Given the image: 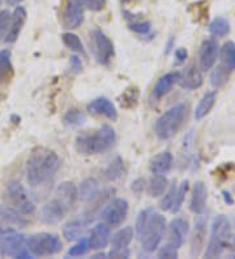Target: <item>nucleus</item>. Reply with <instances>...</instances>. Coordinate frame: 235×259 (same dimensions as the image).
<instances>
[{"mask_svg": "<svg viewBox=\"0 0 235 259\" xmlns=\"http://www.w3.org/2000/svg\"><path fill=\"white\" fill-rule=\"evenodd\" d=\"M93 258H94V259H98V258H107V254H106V253H98V254H94Z\"/></svg>", "mask_w": 235, "mask_h": 259, "instance_id": "obj_53", "label": "nucleus"}, {"mask_svg": "<svg viewBox=\"0 0 235 259\" xmlns=\"http://www.w3.org/2000/svg\"><path fill=\"white\" fill-rule=\"evenodd\" d=\"M222 195H223V200H225V203H227L229 205H232L234 204V199H232L231 194L229 193V191H222Z\"/></svg>", "mask_w": 235, "mask_h": 259, "instance_id": "obj_50", "label": "nucleus"}, {"mask_svg": "<svg viewBox=\"0 0 235 259\" xmlns=\"http://www.w3.org/2000/svg\"><path fill=\"white\" fill-rule=\"evenodd\" d=\"M89 48H90L94 59L102 66H109L110 62L113 60L114 54H115L113 41L98 28L90 32Z\"/></svg>", "mask_w": 235, "mask_h": 259, "instance_id": "obj_8", "label": "nucleus"}, {"mask_svg": "<svg viewBox=\"0 0 235 259\" xmlns=\"http://www.w3.org/2000/svg\"><path fill=\"white\" fill-rule=\"evenodd\" d=\"M187 191H188V181H183L182 184L179 185L178 189H176L175 200H174V204H172L171 209H170L172 213H178V212L180 211L183 203H184Z\"/></svg>", "mask_w": 235, "mask_h": 259, "instance_id": "obj_39", "label": "nucleus"}, {"mask_svg": "<svg viewBox=\"0 0 235 259\" xmlns=\"http://www.w3.org/2000/svg\"><path fill=\"white\" fill-rule=\"evenodd\" d=\"M57 199L66 209L72 208L78 200V187L73 182H62L57 187Z\"/></svg>", "mask_w": 235, "mask_h": 259, "instance_id": "obj_18", "label": "nucleus"}, {"mask_svg": "<svg viewBox=\"0 0 235 259\" xmlns=\"http://www.w3.org/2000/svg\"><path fill=\"white\" fill-rule=\"evenodd\" d=\"M217 95L214 91H210L207 92L203 96V98L200 100L199 105L196 106V110H195V118L198 120L203 119L204 117H207L208 114L210 113V110L213 109L214 104H216Z\"/></svg>", "mask_w": 235, "mask_h": 259, "instance_id": "obj_28", "label": "nucleus"}, {"mask_svg": "<svg viewBox=\"0 0 235 259\" xmlns=\"http://www.w3.org/2000/svg\"><path fill=\"white\" fill-rule=\"evenodd\" d=\"M88 111L94 115H101L110 120L118 119V110L115 105L106 97H98L88 104Z\"/></svg>", "mask_w": 235, "mask_h": 259, "instance_id": "obj_17", "label": "nucleus"}, {"mask_svg": "<svg viewBox=\"0 0 235 259\" xmlns=\"http://www.w3.org/2000/svg\"><path fill=\"white\" fill-rule=\"evenodd\" d=\"M219 57H221V64L226 67L229 71L235 70V44L234 42H226L219 49Z\"/></svg>", "mask_w": 235, "mask_h": 259, "instance_id": "obj_31", "label": "nucleus"}, {"mask_svg": "<svg viewBox=\"0 0 235 259\" xmlns=\"http://www.w3.org/2000/svg\"><path fill=\"white\" fill-rule=\"evenodd\" d=\"M88 225L89 224L82 216L80 219H73L63 227V236L66 237L67 241L80 240L81 237H84Z\"/></svg>", "mask_w": 235, "mask_h": 259, "instance_id": "obj_21", "label": "nucleus"}, {"mask_svg": "<svg viewBox=\"0 0 235 259\" xmlns=\"http://www.w3.org/2000/svg\"><path fill=\"white\" fill-rule=\"evenodd\" d=\"M205 227H207V219L204 218L203 213L199 215V220L195 225V231L191 238V256H199L205 246Z\"/></svg>", "mask_w": 235, "mask_h": 259, "instance_id": "obj_19", "label": "nucleus"}, {"mask_svg": "<svg viewBox=\"0 0 235 259\" xmlns=\"http://www.w3.org/2000/svg\"><path fill=\"white\" fill-rule=\"evenodd\" d=\"M166 218L153 211V213H152L149 220H148L147 225H145L144 231H143V233L138 237L141 240L143 249L147 253H154L160 247L161 242H162L163 237H165V233H166Z\"/></svg>", "mask_w": 235, "mask_h": 259, "instance_id": "obj_5", "label": "nucleus"}, {"mask_svg": "<svg viewBox=\"0 0 235 259\" xmlns=\"http://www.w3.org/2000/svg\"><path fill=\"white\" fill-rule=\"evenodd\" d=\"M135 237V229L132 227H124L114 234L110 243L113 247H128Z\"/></svg>", "mask_w": 235, "mask_h": 259, "instance_id": "obj_29", "label": "nucleus"}, {"mask_svg": "<svg viewBox=\"0 0 235 259\" xmlns=\"http://www.w3.org/2000/svg\"><path fill=\"white\" fill-rule=\"evenodd\" d=\"M86 122V117L81 110L78 109H71L63 117V123L68 128H78Z\"/></svg>", "mask_w": 235, "mask_h": 259, "instance_id": "obj_33", "label": "nucleus"}, {"mask_svg": "<svg viewBox=\"0 0 235 259\" xmlns=\"http://www.w3.org/2000/svg\"><path fill=\"white\" fill-rule=\"evenodd\" d=\"M131 256V251L128 247H113L110 250V253H107V258H129Z\"/></svg>", "mask_w": 235, "mask_h": 259, "instance_id": "obj_46", "label": "nucleus"}, {"mask_svg": "<svg viewBox=\"0 0 235 259\" xmlns=\"http://www.w3.org/2000/svg\"><path fill=\"white\" fill-rule=\"evenodd\" d=\"M85 10L93 11V12H100L106 7V0H82Z\"/></svg>", "mask_w": 235, "mask_h": 259, "instance_id": "obj_45", "label": "nucleus"}, {"mask_svg": "<svg viewBox=\"0 0 235 259\" xmlns=\"http://www.w3.org/2000/svg\"><path fill=\"white\" fill-rule=\"evenodd\" d=\"M116 140L115 131L111 126L105 124L93 134H81L75 140V148L78 153L85 156L100 155L109 151Z\"/></svg>", "mask_w": 235, "mask_h": 259, "instance_id": "obj_2", "label": "nucleus"}, {"mask_svg": "<svg viewBox=\"0 0 235 259\" xmlns=\"http://www.w3.org/2000/svg\"><path fill=\"white\" fill-rule=\"evenodd\" d=\"M145 185H147V181H145V178L140 177V178H137V180H135L133 182H132L131 189H132V191H133V193L141 194L143 191H144Z\"/></svg>", "mask_w": 235, "mask_h": 259, "instance_id": "obj_48", "label": "nucleus"}, {"mask_svg": "<svg viewBox=\"0 0 235 259\" xmlns=\"http://www.w3.org/2000/svg\"><path fill=\"white\" fill-rule=\"evenodd\" d=\"M175 57L176 60H178V63H184L188 58L187 50H185V49H178V50L175 51Z\"/></svg>", "mask_w": 235, "mask_h": 259, "instance_id": "obj_49", "label": "nucleus"}, {"mask_svg": "<svg viewBox=\"0 0 235 259\" xmlns=\"http://www.w3.org/2000/svg\"><path fill=\"white\" fill-rule=\"evenodd\" d=\"M90 250L89 246L88 238L81 237L80 240H77V243L73 245L72 247H69L67 256H71V258H78V256H84L88 254V251Z\"/></svg>", "mask_w": 235, "mask_h": 259, "instance_id": "obj_38", "label": "nucleus"}, {"mask_svg": "<svg viewBox=\"0 0 235 259\" xmlns=\"http://www.w3.org/2000/svg\"><path fill=\"white\" fill-rule=\"evenodd\" d=\"M111 240V228L106 223H100L89 233L88 242L91 250H104Z\"/></svg>", "mask_w": 235, "mask_h": 259, "instance_id": "obj_16", "label": "nucleus"}, {"mask_svg": "<svg viewBox=\"0 0 235 259\" xmlns=\"http://www.w3.org/2000/svg\"><path fill=\"white\" fill-rule=\"evenodd\" d=\"M128 209L129 205L127 200L123 198H114L106 203V205L101 211L100 216L102 222L106 223L110 228H116L124 223L127 215H128Z\"/></svg>", "mask_w": 235, "mask_h": 259, "instance_id": "obj_9", "label": "nucleus"}, {"mask_svg": "<svg viewBox=\"0 0 235 259\" xmlns=\"http://www.w3.org/2000/svg\"><path fill=\"white\" fill-rule=\"evenodd\" d=\"M12 13L8 10L0 11V37H6L8 26H10Z\"/></svg>", "mask_w": 235, "mask_h": 259, "instance_id": "obj_44", "label": "nucleus"}, {"mask_svg": "<svg viewBox=\"0 0 235 259\" xmlns=\"http://www.w3.org/2000/svg\"><path fill=\"white\" fill-rule=\"evenodd\" d=\"M179 82H180V85H182L183 88L194 91V89H198L203 85V75H201L199 68L191 66L188 67L184 72L180 73Z\"/></svg>", "mask_w": 235, "mask_h": 259, "instance_id": "obj_24", "label": "nucleus"}, {"mask_svg": "<svg viewBox=\"0 0 235 259\" xmlns=\"http://www.w3.org/2000/svg\"><path fill=\"white\" fill-rule=\"evenodd\" d=\"M190 232V223L184 218H175L169 224V243L176 249L184 245L185 238Z\"/></svg>", "mask_w": 235, "mask_h": 259, "instance_id": "obj_14", "label": "nucleus"}, {"mask_svg": "<svg viewBox=\"0 0 235 259\" xmlns=\"http://www.w3.org/2000/svg\"><path fill=\"white\" fill-rule=\"evenodd\" d=\"M25 236L15 229L0 231V256L17 258L19 253L25 247Z\"/></svg>", "mask_w": 235, "mask_h": 259, "instance_id": "obj_10", "label": "nucleus"}, {"mask_svg": "<svg viewBox=\"0 0 235 259\" xmlns=\"http://www.w3.org/2000/svg\"><path fill=\"white\" fill-rule=\"evenodd\" d=\"M138 96H140L138 89L136 88V87H131V88H128L124 93H123L120 104H122L123 108L125 109L135 108L138 102Z\"/></svg>", "mask_w": 235, "mask_h": 259, "instance_id": "obj_37", "label": "nucleus"}, {"mask_svg": "<svg viewBox=\"0 0 235 259\" xmlns=\"http://www.w3.org/2000/svg\"><path fill=\"white\" fill-rule=\"evenodd\" d=\"M209 32L213 37L222 38L230 33V22L225 17H217L210 22Z\"/></svg>", "mask_w": 235, "mask_h": 259, "instance_id": "obj_34", "label": "nucleus"}, {"mask_svg": "<svg viewBox=\"0 0 235 259\" xmlns=\"http://www.w3.org/2000/svg\"><path fill=\"white\" fill-rule=\"evenodd\" d=\"M69 63H71V67H72V70L75 71L76 73H80L82 70H84L81 58L77 57V55H72V57L69 58Z\"/></svg>", "mask_w": 235, "mask_h": 259, "instance_id": "obj_47", "label": "nucleus"}, {"mask_svg": "<svg viewBox=\"0 0 235 259\" xmlns=\"http://www.w3.org/2000/svg\"><path fill=\"white\" fill-rule=\"evenodd\" d=\"M167 186H169V181L165 177V174H154L148 184V194L152 198L161 196L166 193Z\"/></svg>", "mask_w": 235, "mask_h": 259, "instance_id": "obj_30", "label": "nucleus"}, {"mask_svg": "<svg viewBox=\"0 0 235 259\" xmlns=\"http://www.w3.org/2000/svg\"><path fill=\"white\" fill-rule=\"evenodd\" d=\"M176 189H178V187H176L175 184H174L171 187H170L169 191L165 194L163 199L161 200L160 203V208L162 209V211H170V209H171L172 204H174V200H175Z\"/></svg>", "mask_w": 235, "mask_h": 259, "instance_id": "obj_41", "label": "nucleus"}, {"mask_svg": "<svg viewBox=\"0 0 235 259\" xmlns=\"http://www.w3.org/2000/svg\"><path fill=\"white\" fill-rule=\"evenodd\" d=\"M229 247H230V258H235V236H231Z\"/></svg>", "mask_w": 235, "mask_h": 259, "instance_id": "obj_51", "label": "nucleus"}, {"mask_svg": "<svg viewBox=\"0 0 235 259\" xmlns=\"http://www.w3.org/2000/svg\"><path fill=\"white\" fill-rule=\"evenodd\" d=\"M230 72L231 71L227 70L222 64L217 67L216 70L213 71V73H212V76H210V84H212V87L218 89L225 85L230 77Z\"/></svg>", "mask_w": 235, "mask_h": 259, "instance_id": "obj_35", "label": "nucleus"}, {"mask_svg": "<svg viewBox=\"0 0 235 259\" xmlns=\"http://www.w3.org/2000/svg\"><path fill=\"white\" fill-rule=\"evenodd\" d=\"M179 77L180 73L178 72H170L163 75L158 81H157L156 87L153 89V96L156 98H162L163 96H166L167 93L172 89V87L175 85L176 82H179Z\"/></svg>", "mask_w": 235, "mask_h": 259, "instance_id": "obj_26", "label": "nucleus"}, {"mask_svg": "<svg viewBox=\"0 0 235 259\" xmlns=\"http://www.w3.org/2000/svg\"><path fill=\"white\" fill-rule=\"evenodd\" d=\"M63 44L66 45L67 48L71 49L72 51L77 53V54L85 55V49L81 44V39L78 38V35H76L75 33L67 32L62 35Z\"/></svg>", "mask_w": 235, "mask_h": 259, "instance_id": "obj_36", "label": "nucleus"}, {"mask_svg": "<svg viewBox=\"0 0 235 259\" xmlns=\"http://www.w3.org/2000/svg\"><path fill=\"white\" fill-rule=\"evenodd\" d=\"M6 100V95H0V104Z\"/></svg>", "mask_w": 235, "mask_h": 259, "instance_id": "obj_54", "label": "nucleus"}, {"mask_svg": "<svg viewBox=\"0 0 235 259\" xmlns=\"http://www.w3.org/2000/svg\"><path fill=\"white\" fill-rule=\"evenodd\" d=\"M178 250L175 246H172L171 243L167 242L165 246L161 247L160 250H158V253H157V256L161 259H176L178 258Z\"/></svg>", "mask_w": 235, "mask_h": 259, "instance_id": "obj_42", "label": "nucleus"}, {"mask_svg": "<svg viewBox=\"0 0 235 259\" xmlns=\"http://www.w3.org/2000/svg\"><path fill=\"white\" fill-rule=\"evenodd\" d=\"M230 240H231V224L226 216H217L212 224L210 240L205 249L204 256L210 259L221 256L223 251L229 247Z\"/></svg>", "mask_w": 235, "mask_h": 259, "instance_id": "obj_3", "label": "nucleus"}, {"mask_svg": "<svg viewBox=\"0 0 235 259\" xmlns=\"http://www.w3.org/2000/svg\"><path fill=\"white\" fill-rule=\"evenodd\" d=\"M85 7L82 0H66L62 11V25L64 29H77L84 22Z\"/></svg>", "mask_w": 235, "mask_h": 259, "instance_id": "obj_11", "label": "nucleus"}, {"mask_svg": "<svg viewBox=\"0 0 235 259\" xmlns=\"http://www.w3.org/2000/svg\"><path fill=\"white\" fill-rule=\"evenodd\" d=\"M26 249L33 256H51L60 253L63 243L57 234L41 232V233L31 234L25 241Z\"/></svg>", "mask_w": 235, "mask_h": 259, "instance_id": "obj_6", "label": "nucleus"}, {"mask_svg": "<svg viewBox=\"0 0 235 259\" xmlns=\"http://www.w3.org/2000/svg\"><path fill=\"white\" fill-rule=\"evenodd\" d=\"M7 4L11 7H16V6H19V4H21L24 0H6Z\"/></svg>", "mask_w": 235, "mask_h": 259, "instance_id": "obj_52", "label": "nucleus"}, {"mask_svg": "<svg viewBox=\"0 0 235 259\" xmlns=\"http://www.w3.org/2000/svg\"><path fill=\"white\" fill-rule=\"evenodd\" d=\"M208 200V191L207 187L203 182H196L192 191L191 202H190V209L194 212L195 215H201L205 212Z\"/></svg>", "mask_w": 235, "mask_h": 259, "instance_id": "obj_20", "label": "nucleus"}, {"mask_svg": "<svg viewBox=\"0 0 235 259\" xmlns=\"http://www.w3.org/2000/svg\"><path fill=\"white\" fill-rule=\"evenodd\" d=\"M129 29L132 32L137 33V34L147 35L151 33L152 24L149 21H133L129 24Z\"/></svg>", "mask_w": 235, "mask_h": 259, "instance_id": "obj_43", "label": "nucleus"}, {"mask_svg": "<svg viewBox=\"0 0 235 259\" xmlns=\"http://www.w3.org/2000/svg\"><path fill=\"white\" fill-rule=\"evenodd\" d=\"M219 54L218 42L214 38H208L201 44L200 54H199V63L201 71H208L216 64V60Z\"/></svg>", "mask_w": 235, "mask_h": 259, "instance_id": "obj_12", "label": "nucleus"}, {"mask_svg": "<svg viewBox=\"0 0 235 259\" xmlns=\"http://www.w3.org/2000/svg\"><path fill=\"white\" fill-rule=\"evenodd\" d=\"M4 199L11 207L21 212L22 215H31L35 211V204L31 200L26 189L19 181H11L6 186Z\"/></svg>", "mask_w": 235, "mask_h": 259, "instance_id": "obj_7", "label": "nucleus"}, {"mask_svg": "<svg viewBox=\"0 0 235 259\" xmlns=\"http://www.w3.org/2000/svg\"><path fill=\"white\" fill-rule=\"evenodd\" d=\"M66 207L55 198V199L47 202L39 211V219L43 224L55 225L60 223L66 216Z\"/></svg>", "mask_w": 235, "mask_h": 259, "instance_id": "obj_13", "label": "nucleus"}, {"mask_svg": "<svg viewBox=\"0 0 235 259\" xmlns=\"http://www.w3.org/2000/svg\"><path fill=\"white\" fill-rule=\"evenodd\" d=\"M123 174H124V162H123L122 157L116 156L105 169V177L107 181H116L119 180Z\"/></svg>", "mask_w": 235, "mask_h": 259, "instance_id": "obj_32", "label": "nucleus"}, {"mask_svg": "<svg viewBox=\"0 0 235 259\" xmlns=\"http://www.w3.org/2000/svg\"><path fill=\"white\" fill-rule=\"evenodd\" d=\"M174 157L169 151L161 152L152 158L149 169L153 174H167L172 169Z\"/></svg>", "mask_w": 235, "mask_h": 259, "instance_id": "obj_23", "label": "nucleus"}, {"mask_svg": "<svg viewBox=\"0 0 235 259\" xmlns=\"http://www.w3.org/2000/svg\"><path fill=\"white\" fill-rule=\"evenodd\" d=\"M26 10L24 7H16L15 11L12 12V17H11L10 26H8V30H7L6 39L4 41L7 44H13V42L17 41L20 33H21L22 28L25 25L26 22Z\"/></svg>", "mask_w": 235, "mask_h": 259, "instance_id": "obj_15", "label": "nucleus"}, {"mask_svg": "<svg viewBox=\"0 0 235 259\" xmlns=\"http://www.w3.org/2000/svg\"><path fill=\"white\" fill-rule=\"evenodd\" d=\"M0 222L19 228H25L28 225V220L22 216L21 212L11 205H0Z\"/></svg>", "mask_w": 235, "mask_h": 259, "instance_id": "obj_22", "label": "nucleus"}, {"mask_svg": "<svg viewBox=\"0 0 235 259\" xmlns=\"http://www.w3.org/2000/svg\"><path fill=\"white\" fill-rule=\"evenodd\" d=\"M153 213V209L147 208L143 209L137 215V219H136V225H135V234L137 237H140V234L144 231L145 225H147L148 220L151 218V215Z\"/></svg>", "mask_w": 235, "mask_h": 259, "instance_id": "obj_40", "label": "nucleus"}, {"mask_svg": "<svg viewBox=\"0 0 235 259\" xmlns=\"http://www.w3.org/2000/svg\"><path fill=\"white\" fill-rule=\"evenodd\" d=\"M15 75L10 50H0V85L10 82Z\"/></svg>", "mask_w": 235, "mask_h": 259, "instance_id": "obj_27", "label": "nucleus"}, {"mask_svg": "<svg viewBox=\"0 0 235 259\" xmlns=\"http://www.w3.org/2000/svg\"><path fill=\"white\" fill-rule=\"evenodd\" d=\"M60 167V158L55 151L37 147L26 160V180L33 187L41 186L55 176Z\"/></svg>", "mask_w": 235, "mask_h": 259, "instance_id": "obj_1", "label": "nucleus"}, {"mask_svg": "<svg viewBox=\"0 0 235 259\" xmlns=\"http://www.w3.org/2000/svg\"><path fill=\"white\" fill-rule=\"evenodd\" d=\"M101 193L100 182L96 178H85L78 187V199L81 202L89 203Z\"/></svg>", "mask_w": 235, "mask_h": 259, "instance_id": "obj_25", "label": "nucleus"}, {"mask_svg": "<svg viewBox=\"0 0 235 259\" xmlns=\"http://www.w3.org/2000/svg\"><path fill=\"white\" fill-rule=\"evenodd\" d=\"M187 117V106L175 105L161 115L154 124V133L160 140H169L182 128Z\"/></svg>", "mask_w": 235, "mask_h": 259, "instance_id": "obj_4", "label": "nucleus"}, {"mask_svg": "<svg viewBox=\"0 0 235 259\" xmlns=\"http://www.w3.org/2000/svg\"><path fill=\"white\" fill-rule=\"evenodd\" d=\"M0 6H2V0H0Z\"/></svg>", "mask_w": 235, "mask_h": 259, "instance_id": "obj_55", "label": "nucleus"}]
</instances>
